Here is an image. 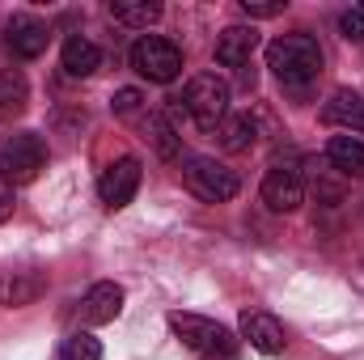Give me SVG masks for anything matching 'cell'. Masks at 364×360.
Wrapping results in <instances>:
<instances>
[{"label": "cell", "mask_w": 364, "mask_h": 360, "mask_svg": "<svg viewBox=\"0 0 364 360\" xmlns=\"http://www.w3.org/2000/svg\"><path fill=\"white\" fill-rule=\"evenodd\" d=\"M267 68L279 77V85L305 93L318 77H322V47L314 34H279L267 47Z\"/></svg>", "instance_id": "6da1fadb"}, {"label": "cell", "mask_w": 364, "mask_h": 360, "mask_svg": "<svg viewBox=\"0 0 364 360\" xmlns=\"http://www.w3.org/2000/svg\"><path fill=\"white\" fill-rule=\"evenodd\" d=\"M178 102L199 132H216L229 119V85L216 73H195L186 81V90L178 93Z\"/></svg>", "instance_id": "7a4b0ae2"}, {"label": "cell", "mask_w": 364, "mask_h": 360, "mask_svg": "<svg viewBox=\"0 0 364 360\" xmlns=\"http://www.w3.org/2000/svg\"><path fill=\"white\" fill-rule=\"evenodd\" d=\"M43 166H47V144L38 132H17L0 140V179L4 182L26 186L43 174Z\"/></svg>", "instance_id": "3957f363"}, {"label": "cell", "mask_w": 364, "mask_h": 360, "mask_svg": "<svg viewBox=\"0 0 364 360\" xmlns=\"http://www.w3.org/2000/svg\"><path fill=\"white\" fill-rule=\"evenodd\" d=\"M182 182L203 203H225V199H233L242 191V179L229 166H220L216 157H186L182 162Z\"/></svg>", "instance_id": "277c9868"}, {"label": "cell", "mask_w": 364, "mask_h": 360, "mask_svg": "<svg viewBox=\"0 0 364 360\" xmlns=\"http://www.w3.org/2000/svg\"><path fill=\"white\" fill-rule=\"evenodd\" d=\"M132 68L144 77V81H157V85H170L182 73V47L161 38V34H144L132 43Z\"/></svg>", "instance_id": "5b68a950"}, {"label": "cell", "mask_w": 364, "mask_h": 360, "mask_svg": "<svg viewBox=\"0 0 364 360\" xmlns=\"http://www.w3.org/2000/svg\"><path fill=\"white\" fill-rule=\"evenodd\" d=\"M170 331L199 356H216V352H233L237 348L233 331L212 322V318H203V314H170Z\"/></svg>", "instance_id": "8992f818"}, {"label": "cell", "mask_w": 364, "mask_h": 360, "mask_svg": "<svg viewBox=\"0 0 364 360\" xmlns=\"http://www.w3.org/2000/svg\"><path fill=\"white\" fill-rule=\"evenodd\" d=\"M140 179H144L140 157H119V162H110V166L102 170V179H97L102 203H106V208H127V203L136 199V191H140Z\"/></svg>", "instance_id": "52a82bcc"}, {"label": "cell", "mask_w": 364, "mask_h": 360, "mask_svg": "<svg viewBox=\"0 0 364 360\" xmlns=\"http://www.w3.org/2000/svg\"><path fill=\"white\" fill-rule=\"evenodd\" d=\"M47 43H51L47 21H38V17H30V13H13V17L4 21V47H9L13 60H38V55L47 51Z\"/></svg>", "instance_id": "ba28073f"}, {"label": "cell", "mask_w": 364, "mask_h": 360, "mask_svg": "<svg viewBox=\"0 0 364 360\" xmlns=\"http://www.w3.org/2000/svg\"><path fill=\"white\" fill-rule=\"evenodd\" d=\"M263 203L272 212H296L305 203V179L292 166H272L263 179Z\"/></svg>", "instance_id": "9c48e42d"}, {"label": "cell", "mask_w": 364, "mask_h": 360, "mask_svg": "<svg viewBox=\"0 0 364 360\" xmlns=\"http://www.w3.org/2000/svg\"><path fill=\"white\" fill-rule=\"evenodd\" d=\"M242 339H246L255 352H263V356H279V352L288 348L284 322L272 318V314H263V309H246V314H242Z\"/></svg>", "instance_id": "30bf717a"}, {"label": "cell", "mask_w": 364, "mask_h": 360, "mask_svg": "<svg viewBox=\"0 0 364 360\" xmlns=\"http://www.w3.org/2000/svg\"><path fill=\"white\" fill-rule=\"evenodd\" d=\"M123 309V288L114 280H97L90 292L81 297V322L90 327H102V322H114Z\"/></svg>", "instance_id": "8fae6325"}, {"label": "cell", "mask_w": 364, "mask_h": 360, "mask_svg": "<svg viewBox=\"0 0 364 360\" xmlns=\"http://www.w3.org/2000/svg\"><path fill=\"white\" fill-rule=\"evenodd\" d=\"M255 47H259V30L255 26H229V30L216 34V64L246 68L250 55H255Z\"/></svg>", "instance_id": "7c38bea8"}, {"label": "cell", "mask_w": 364, "mask_h": 360, "mask_svg": "<svg viewBox=\"0 0 364 360\" xmlns=\"http://www.w3.org/2000/svg\"><path fill=\"white\" fill-rule=\"evenodd\" d=\"M47 280L38 271H4L0 275V301L4 305H30L34 297H43Z\"/></svg>", "instance_id": "4fadbf2b"}, {"label": "cell", "mask_w": 364, "mask_h": 360, "mask_svg": "<svg viewBox=\"0 0 364 360\" xmlns=\"http://www.w3.org/2000/svg\"><path fill=\"white\" fill-rule=\"evenodd\" d=\"M326 162H331L343 179H364V144L356 136H331Z\"/></svg>", "instance_id": "5bb4252c"}, {"label": "cell", "mask_w": 364, "mask_h": 360, "mask_svg": "<svg viewBox=\"0 0 364 360\" xmlns=\"http://www.w3.org/2000/svg\"><path fill=\"white\" fill-rule=\"evenodd\" d=\"M322 119L335 123V127H352V132H364V97L360 93L339 90L326 106H322Z\"/></svg>", "instance_id": "9a60e30c"}, {"label": "cell", "mask_w": 364, "mask_h": 360, "mask_svg": "<svg viewBox=\"0 0 364 360\" xmlns=\"http://www.w3.org/2000/svg\"><path fill=\"white\" fill-rule=\"evenodd\" d=\"M97 64H102V51H97V43H90L85 34H73L64 43V73L68 77H93Z\"/></svg>", "instance_id": "2e32d148"}, {"label": "cell", "mask_w": 364, "mask_h": 360, "mask_svg": "<svg viewBox=\"0 0 364 360\" xmlns=\"http://www.w3.org/2000/svg\"><path fill=\"white\" fill-rule=\"evenodd\" d=\"M110 17L132 30H149L161 17V4L157 0H110Z\"/></svg>", "instance_id": "e0dca14e"}, {"label": "cell", "mask_w": 364, "mask_h": 360, "mask_svg": "<svg viewBox=\"0 0 364 360\" xmlns=\"http://www.w3.org/2000/svg\"><path fill=\"white\" fill-rule=\"evenodd\" d=\"M26 102H30V81H26L17 68H4V73H0V119L21 115Z\"/></svg>", "instance_id": "ac0fdd59"}, {"label": "cell", "mask_w": 364, "mask_h": 360, "mask_svg": "<svg viewBox=\"0 0 364 360\" xmlns=\"http://www.w3.org/2000/svg\"><path fill=\"white\" fill-rule=\"evenodd\" d=\"M216 136H220V149H225V153H246V149L255 144V119H250V115H229V119L216 127Z\"/></svg>", "instance_id": "d6986e66"}, {"label": "cell", "mask_w": 364, "mask_h": 360, "mask_svg": "<svg viewBox=\"0 0 364 360\" xmlns=\"http://www.w3.org/2000/svg\"><path fill=\"white\" fill-rule=\"evenodd\" d=\"M149 140H153V149H157V157H166V162H174L178 157V132H174V123L166 119V115H149Z\"/></svg>", "instance_id": "ffe728a7"}, {"label": "cell", "mask_w": 364, "mask_h": 360, "mask_svg": "<svg viewBox=\"0 0 364 360\" xmlns=\"http://www.w3.org/2000/svg\"><path fill=\"white\" fill-rule=\"evenodd\" d=\"M55 360H102V344L93 339L90 331H77L60 344V356Z\"/></svg>", "instance_id": "44dd1931"}, {"label": "cell", "mask_w": 364, "mask_h": 360, "mask_svg": "<svg viewBox=\"0 0 364 360\" xmlns=\"http://www.w3.org/2000/svg\"><path fill=\"white\" fill-rule=\"evenodd\" d=\"M140 102H144V93L140 90H119L114 97H110V110H114L119 119H132V115L140 110Z\"/></svg>", "instance_id": "7402d4cb"}, {"label": "cell", "mask_w": 364, "mask_h": 360, "mask_svg": "<svg viewBox=\"0 0 364 360\" xmlns=\"http://www.w3.org/2000/svg\"><path fill=\"white\" fill-rule=\"evenodd\" d=\"M339 30H343L348 43H364V9H348L339 17Z\"/></svg>", "instance_id": "603a6c76"}, {"label": "cell", "mask_w": 364, "mask_h": 360, "mask_svg": "<svg viewBox=\"0 0 364 360\" xmlns=\"http://www.w3.org/2000/svg\"><path fill=\"white\" fill-rule=\"evenodd\" d=\"M284 9H288V0H242L246 17H279Z\"/></svg>", "instance_id": "cb8c5ba5"}, {"label": "cell", "mask_w": 364, "mask_h": 360, "mask_svg": "<svg viewBox=\"0 0 364 360\" xmlns=\"http://www.w3.org/2000/svg\"><path fill=\"white\" fill-rule=\"evenodd\" d=\"M13 216V191H9V182H0V225Z\"/></svg>", "instance_id": "d4e9b609"}, {"label": "cell", "mask_w": 364, "mask_h": 360, "mask_svg": "<svg viewBox=\"0 0 364 360\" xmlns=\"http://www.w3.org/2000/svg\"><path fill=\"white\" fill-rule=\"evenodd\" d=\"M199 360H237V352H216V356H199Z\"/></svg>", "instance_id": "484cf974"}]
</instances>
